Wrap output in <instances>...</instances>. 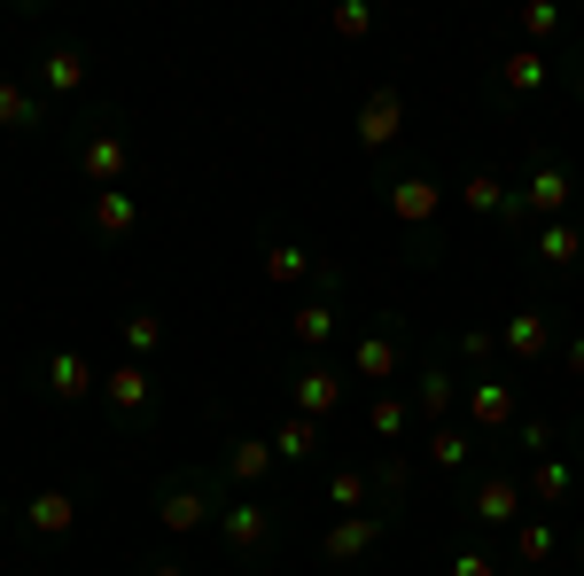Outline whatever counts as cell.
Masks as SVG:
<instances>
[{
  "instance_id": "cell-1",
  "label": "cell",
  "mask_w": 584,
  "mask_h": 576,
  "mask_svg": "<svg viewBox=\"0 0 584 576\" xmlns=\"http://www.w3.org/2000/svg\"><path fill=\"white\" fill-rule=\"evenodd\" d=\"M390 133H397V94H374V102H367V117H359V140H367V148H382Z\"/></svg>"
},
{
  "instance_id": "cell-2",
  "label": "cell",
  "mask_w": 584,
  "mask_h": 576,
  "mask_svg": "<svg viewBox=\"0 0 584 576\" xmlns=\"http://www.w3.org/2000/svg\"><path fill=\"white\" fill-rule=\"evenodd\" d=\"M530 203H538V211H561V203H569V172H538L530 195H523V211H530Z\"/></svg>"
},
{
  "instance_id": "cell-3",
  "label": "cell",
  "mask_w": 584,
  "mask_h": 576,
  "mask_svg": "<svg viewBox=\"0 0 584 576\" xmlns=\"http://www.w3.org/2000/svg\"><path fill=\"white\" fill-rule=\"evenodd\" d=\"M226 538H234L242 553H249V545H266V515H258V507H234V515H226Z\"/></svg>"
},
{
  "instance_id": "cell-4",
  "label": "cell",
  "mask_w": 584,
  "mask_h": 576,
  "mask_svg": "<svg viewBox=\"0 0 584 576\" xmlns=\"http://www.w3.org/2000/svg\"><path fill=\"white\" fill-rule=\"evenodd\" d=\"M164 522H172V530L203 522V499H195V490H172V499H164Z\"/></svg>"
},
{
  "instance_id": "cell-5",
  "label": "cell",
  "mask_w": 584,
  "mask_h": 576,
  "mask_svg": "<svg viewBox=\"0 0 584 576\" xmlns=\"http://www.w3.org/2000/svg\"><path fill=\"white\" fill-rule=\"evenodd\" d=\"M475 507H483L491 522H507V515H515V490H507V483H483V499H475Z\"/></svg>"
},
{
  "instance_id": "cell-6",
  "label": "cell",
  "mask_w": 584,
  "mask_h": 576,
  "mask_svg": "<svg viewBox=\"0 0 584 576\" xmlns=\"http://www.w3.org/2000/svg\"><path fill=\"white\" fill-rule=\"evenodd\" d=\"M475 421H507V389H498V382L475 389Z\"/></svg>"
},
{
  "instance_id": "cell-7",
  "label": "cell",
  "mask_w": 584,
  "mask_h": 576,
  "mask_svg": "<svg viewBox=\"0 0 584 576\" xmlns=\"http://www.w3.org/2000/svg\"><path fill=\"white\" fill-rule=\"evenodd\" d=\"M429 203H437V195H429L422 180H405V188H397V211H405V218H429Z\"/></svg>"
},
{
  "instance_id": "cell-8",
  "label": "cell",
  "mask_w": 584,
  "mask_h": 576,
  "mask_svg": "<svg viewBox=\"0 0 584 576\" xmlns=\"http://www.w3.org/2000/svg\"><path fill=\"white\" fill-rule=\"evenodd\" d=\"M515 351H546V319H538V312L515 319Z\"/></svg>"
},
{
  "instance_id": "cell-9",
  "label": "cell",
  "mask_w": 584,
  "mask_h": 576,
  "mask_svg": "<svg viewBox=\"0 0 584 576\" xmlns=\"http://www.w3.org/2000/svg\"><path fill=\"white\" fill-rule=\"evenodd\" d=\"M327 327H336V312H327V304H312V312L296 319V336H304V343H319V336H327Z\"/></svg>"
},
{
  "instance_id": "cell-10",
  "label": "cell",
  "mask_w": 584,
  "mask_h": 576,
  "mask_svg": "<svg viewBox=\"0 0 584 576\" xmlns=\"http://www.w3.org/2000/svg\"><path fill=\"white\" fill-rule=\"evenodd\" d=\"M304 405H312V414H327V405H336V382H327V374H304Z\"/></svg>"
},
{
  "instance_id": "cell-11",
  "label": "cell",
  "mask_w": 584,
  "mask_h": 576,
  "mask_svg": "<svg viewBox=\"0 0 584 576\" xmlns=\"http://www.w3.org/2000/svg\"><path fill=\"white\" fill-rule=\"evenodd\" d=\"M546 258H553V266L576 258V226H553V234H546Z\"/></svg>"
},
{
  "instance_id": "cell-12",
  "label": "cell",
  "mask_w": 584,
  "mask_h": 576,
  "mask_svg": "<svg viewBox=\"0 0 584 576\" xmlns=\"http://www.w3.org/2000/svg\"><path fill=\"white\" fill-rule=\"evenodd\" d=\"M266 467H273L266 444H242V452H234V475H266Z\"/></svg>"
},
{
  "instance_id": "cell-13",
  "label": "cell",
  "mask_w": 584,
  "mask_h": 576,
  "mask_svg": "<svg viewBox=\"0 0 584 576\" xmlns=\"http://www.w3.org/2000/svg\"><path fill=\"white\" fill-rule=\"evenodd\" d=\"M55 389L78 397V389H87V366H78V359H55Z\"/></svg>"
},
{
  "instance_id": "cell-14",
  "label": "cell",
  "mask_w": 584,
  "mask_h": 576,
  "mask_svg": "<svg viewBox=\"0 0 584 576\" xmlns=\"http://www.w3.org/2000/svg\"><path fill=\"white\" fill-rule=\"evenodd\" d=\"M367 538H374V530H367V522H344V530H336V538H327V553H359V545H367Z\"/></svg>"
},
{
  "instance_id": "cell-15",
  "label": "cell",
  "mask_w": 584,
  "mask_h": 576,
  "mask_svg": "<svg viewBox=\"0 0 584 576\" xmlns=\"http://www.w3.org/2000/svg\"><path fill=\"white\" fill-rule=\"evenodd\" d=\"M507 78H515V87H538L546 63H538V55H515V63H507Z\"/></svg>"
},
{
  "instance_id": "cell-16",
  "label": "cell",
  "mask_w": 584,
  "mask_h": 576,
  "mask_svg": "<svg viewBox=\"0 0 584 576\" xmlns=\"http://www.w3.org/2000/svg\"><path fill=\"white\" fill-rule=\"evenodd\" d=\"M102 226H110V234L133 226V203H125V195H102Z\"/></svg>"
},
{
  "instance_id": "cell-17",
  "label": "cell",
  "mask_w": 584,
  "mask_h": 576,
  "mask_svg": "<svg viewBox=\"0 0 584 576\" xmlns=\"http://www.w3.org/2000/svg\"><path fill=\"white\" fill-rule=\"evenodd\" d=\"M281 452H296V460H304V452H312V429H304V421H289V429H281Z\"/></svg>"
},
{
  "instance_id": "cell-18",
  "label": "cell",
  "mask_w": 584,
  "mask_h": 576,
  "mask_svg": "<svg viewBox=\"0 0 584 576\" xmlns=\"http://www.w3.org/2000/svg\"><path fill=\"white\" fill-rule=\"evenodd\" d=\"M156 576H180V568H156Z\"/></svg>"
}]
</instances>
